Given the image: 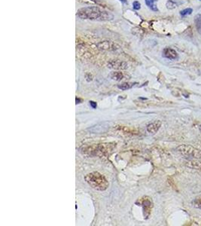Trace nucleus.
I'll return each instance as SVG.
<instances>
[{
	"label": "nucleus",
	"instance_id": "obj_1",
	"mask_svg": "<svg viewBox=\"0 0 201 226\" xmlns=\"http://www.w3.org/2000/svg\"><path fill=\"white\" fill-rule=\"evenodd\" d=\"M77 16L81 19H91V20H109L112 18V15L106 12H103L96 6L86 7L78 10Z\"/></svg>",
	"mask_w": 201,
	"mask_h": 226
},
{
	"label": "nucleus",
	"instance_id": "obj_2",
	"mask_svg": "<svg viewBox=\"0 0 201 226\" xmlns=\"http://www.w3.org/2000/svg\"><path fill=\"white\" fill-rule=\"evenodd\" d=\"M84 179L90 187L97 191H105L109 186V183L103 174L99 172H91L84 176Z\"/></svg>",
	"mask_w": 201,
	"mask_h": 226
},
{
	"label": "nucleus",
	"instance_id": "obj_3",
	"mask_svg": "<svg viewBox=\"0 0 201 226\" xmlns=\"http://www.w3.org/2000/svg\"><path fill=\"white\" fill-rule=\"evenodd\" d=\"M177 151L188 160H201V150L191 145H181Z\"/></svg>",
	"mask_w": 201,
	"mask_h": 226
},
{
	"label": "nucleus",
	"instance_id": "obj_4",
	"mask_svg": "<svg viewBox=\"0 0 201 226\" xmlns=\"http://www.w3.org/2000/svg\"><path fill=\"white\" fill-rule=\"evenodd\" d=\"M115 145H111V143H104V144H98L96 146H89L85 148V152H89L90 155H107L110 152L112 151Z\"/></svg>",
	"mask_w": 201,
	"mask_h": 226
},
{
	"label": "nucleus",
	"instance_id": "obj_5",
	"mask_svg": "<svg viewBox=\"0 0 201 226\" xmlns=\"http://www.w3.org/2000/svg\"><path fill=\"white\" fill-rule=\"evenodd\" d=\"M139 204H141V206H143V213H144V216L145 218L150 216L151 212V209L153 207V202L151 198L148 196H145L143 198H141V200L139 201Z\"/></svg>",
	"mask_w": 201,
	"mask_h": 226
},
{
	"label": "nucleus",
	"instance_id": "obj_6",
	"mask_svg": "<svg viewBox=\"0 0 201 226\" xmlns=\"http://www.w3.org/2000/svg\"><path fill=\"white\" fill-rule=\"evenodd\" d=\"M161 125H162V123H161L160 121H159V120L154 121V122L148 125V126H147V131H148L149 133H151V134H154V133H156L159 131V129L161 127Z\"/></svg>",
	"mask_w": 201,
	"mask_h": 226
},
{
	"label": "nucleus",
	"instance_id": "obj_7",
	"mask_svg": "<svg viewBox=\"0 0 201 226\" xmlns=\"http://www.w3.org/2000/svg\"><path fill=\"white\" fill-rule=\"evenodd\" d=\"M163 56L170 60H175L178 57V54L174 49L166 48L163 51Z\"/></svg>",
	"mask_w": 201,
	"mask_h": 226
},
{
	"label": "nucleus",
	"instance_id": "obj_8",
	"mask_svg": "<svg viewBox=\"0 0 201 226\" xmlns=\"http://www.w3.org/2000/svg\"><path fill=\"white\" fill-rule=\"evenodd\" d=\"M198 161L199 160H190L186 164V166L192 169L201 170V161Z\"/></svg>",
	"mask_w": 201,
	"mask_h": 226
},
{
	"label": "nucleus",
	"instance_id": "obj_9",
	"mask_svg": "<svg viewBox=\"0 0 201 226\" xmlns=\"http://www.w3.org/2000/svg\"><path fill=\"white\" fill-rule=\"evenodd\" d=\"M194 23H195L196 28L197 32L201 35V14H197L194 18Z\"/></svg>",
	"mask_w": 201,
	"mask_h": 226
},
{
	"label": "nucleus",
	"instance_id": "obj_10",
	"mask_svg": "<svg viewBox=\"0 0 201 226\" xmlns=\"http://www.w3.org/2000/svg\"><path fill=\"white\" fill-rule=\"evenodd\" d=\"M191 204L195 208L201 210V195H198V196H197L194 199Z\"/></svg>",
	"mask_w": 201,
	"mask_h": 226
},
{
	"label": "nucleus",
	"instance_id": "obj_11",
	"mask_svg": "<svg viewBox=\"0 0 201 226\" xmlns=\"http://www.w3.org/2000/svg\"><path fill=\"white\" fill-rule=\"evenodd\" d=\"M156 2L157 0H145V4L147 5V6H149V8L152 10V11L158 12V8H157V6L154 5V3Z\"/></svg>",
	"mask_w": 201,
	"mask_h": 226
},
{
	"label": "nucleus",
	"instance_id": "obj_12",
	"mask_svg": "<svg viewBox=\"0 0 201 226\" xmlns=\"http://www.w3.org/2000/svg\"><path fill=\"white\" fill-rule=\"evenodd\" d=\"M111 78L115 81H121L124 77V75L121 72H115L111 74Z\"/></svg>",
	"mask_w": 201,
	"mask_h": 226
},
{
	"label": "nucleus",
	"instance_id": "obj_13",
	"mask_svg": "<svg viewBox=\"0 0 201 226\" xmlns=\"http://www.w3.org/2000/svg\"><path fill=\"white\" fill-rule=\"evenodd\" d=\"M133 84L132 83H128V82H124L123 84H121V85H118V88H120L121 90H127L130 89V88L133 86Z\"/></svg>",
	"mask_w": 201,
	"mask_h": 226
},
{
	"label": "nucleus",
	"instance_id": "obj_14",
	"mask_svg": "<svg viewBox=\"0 0 201 226\" xmlns=\"http://www.w3.org/2000/svg\"><path fill=\"white\" fill-rule=\"evenodd\" d=\"M193 12V10L192 8H185V9L182 10L180 12V14L182 16V17H185L186 15H188V14H191Z\"/></svg>",
	"mask_w": 201,
	"mask_h": 226
},
{
	"label": "nucleus",
	"instance_id": "obj_15",
	"mask_svg": "<svg viewBox=\"0 0 201 226\" xmlns=\"http://www.w3.org/2000/svg\"><path fill=\"white\" fill-rule=\"evenodd\" d=\"M176 6H177V4L175 2H173L172 0H169L166 3V7H167L168 9H172V8H176Z\"/></svg>",
	"mask_w": 201,
	"mask_h": 226
},
{
	"label": "nucleus",
	"instance_id": "obj_16",
	"mask_svg": "<svg viewBox=\"0 0 201 226\" xmlns=\"http://www.w3.org/2000/svg\"><path fill=\"white\" fill-rule=\"evenodd\" d=\"M120 129H121V130L124 131V132L130 133H133V132H135L134 130H133V128H131V127H120Z\"/></svg>",
	"mask_w": 201,
	"mask_h": 226
},
{
	"label": "nucleus",
	"instance_id": "obj_17",
	"mask_svg": "<svg viewBox=\"0 0 201 226\" xmlns=\"http://www.w3.org/2000/svg\"><path fill=\"white\" fill-rule=\"evenodd\" d=\"M133 8L136 10H139L141 8V4L139 3L138 1H135V2H133Z\"/></svg>",
	"mask_w": 201,
	"mask_h": 226
},
{
	"label": "nucleus",
	"instance_id": "obj_18",
	"mask_svg": "<svg viewBox=\"0 0 201 226\" xmlns=\"http://www.w3.org/2000/svg\"><path fill=\"white\" fill-rule=\"evenodd\" d=\"M90 105H91V106L93 108H94V109H95V108L96 107V103H95V102L90 101Z\"/></svg>",
	"mask_w": 201,
	"mask_h": 226
},
{
	"label": "nucleus",
	"instance_id": "obj_19",
	"mask_svg": "<svg viewBox=\"0 0 201 226\" xmlns=\"http://www.w3.org/2000/svg\"><path fill=\"white\" fill-rule=\"evenodd\" d=\"M120 1H122V2H124V3H127V1H126V0H120Z\"/></svg>",
	"mask_w": 201,
	"mask_h": 226
},
{
	"label": "nucleus",
	"instance_id": "obj_20",
	"mask_svg": "<svg viewBox=\"0 0 201 226\" xmlns=\"http://www.w3.org/2000/svg\"><path fill=\"white\" fill-rule=\"evenodd\" d=\"M200 131H201V125H200Z\"/></svg>",
	"mask_w": 201,
	"mask_h": 226
},
{
	"label": "nucleus",
	"instance_id": "obj_21",
	"mask_svg": "<svg viewBox=\"0 0 201 226\" xmlns=\"http://www.w3.org/2000/svg\"><path fill=\"white\" fill-rule=\"evenodd\" d=\"M200 1H201V0H200Z\"/></svg>",
	"mask_w": 201,
	"mask_h": 226
}]
</instances>
